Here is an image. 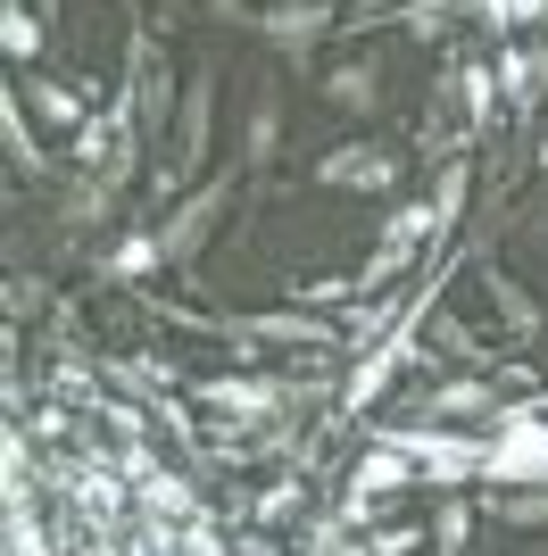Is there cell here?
<instances>
[{"label":"cell","mask_w":548,"mask_h":556,"mask_svg":"<svg viewBox=\"0 0 548 556\" xmlns=\"http://www.w3.org/2000/svg\"><path fill=\"white\" fill-rule=\"evenodd\" d=\"M490 300H499V316H507V325H515V332H540V307H532L524 291H515V282H499Z\"/></svg>","instance_id":"cell-23"},{"label":"cell","mask_w":548,"mask_h":556,"mask_svg":"<svg viewBox=\"0 0 548 556\" xmlns=\"http://www.w3.org/2000/svg\"><path fill=\"white\" fill-rule=\"evenodd\" d=\"M449 17H457V0H408V9H399L408 34H449Z\"/></svg>","instance_id":"cell-22"},{"label":"cell","mask_w":548,"mask_h":556,"mask_svg":"<svg viewBox=\"0 0 548 556\" xmlns=\"http://www.w3.org/2000/svg\"><path fill=\"white\" fill-rule=\"evenodd\" d=\"M474 498H440V507H433V523H424V532H433V548L440 556H465V548H474Z\"/></svg>","instance_id":"cell-14"},{"label":"cell","mask_w":548,"mask_h":556,"mask_svg":"<svg viewBox=\"0 0 548 556\" xmlns=\"http://www.w3.org/2000/svg\"><path fill=\"white\" fill-rule=\"evenodd\" d=\"M274 141H283V100H274V92H258L250 134H241V159H250V166H266V159H274Z\"/></svg>","instance_id":"cell-17"},{"label":"cell","mask_w":548,"mask_h":556,"mask_svg":"<svg viewBox=\"0 0 548 556\" xmlns=\"http://www.w3.org/2000/svg\"><path fill=\"white\" fill-rule=\"evenodd\" d=\"M208 125H216V67H200L191 84H183V125H175V159L150 175V191L159 200H175V184H191V166L208 159Z\"/></svg>","instance_id":"cell-3"},{"label":"cell","mask_w":548,"mask_h":556,"mask_svg":"<svg viewBox=\"0 0 548 556\" xmlns=\"http://www.w3.org/2000/svg\"><path fill=\"white\" fill-rule=\"evenodd\" d=\"M308 175H316V184H341V191H390L399 184V159L374 150V141H341V150H324Z\"/></svg>","instance_id":"cell-7"},{"label":"cell","mask_w":548,"mask_h":556,"mask_svg":"<svg viewBox=\"0 0 548 556\" xmlns=\"http://www.w3.org/2000/svg\"><path fill=\"white\" fill-rule=\"evenodd\" d=\"M200 9H208L216 25H258V17H250V0H200Z\"/></svg>","instance_id":"cell-27"},{"label":"cell","mask_w":548,"mask_h":556,"mask_svg":"<svg viewBox=\"0 0 548 556\" xmlns=\"http://www.w3.org/2000/svg\"><path fill=\"white\" fill-rule=\"evenodd\" d=\"M125 92H134L141 134H159V125H166V100H175V75L159 67V42H150V34L134 42V84H125Z\"/></svg>","instance_id":"cell-8"},{"label":"cell","mask_w":548,"mask_h":556,"mask_svg":"<svg viewBox=\"0 0 548 556\" xmlns=\"http://www.w3.org/2000/svg\"><path fill=\"white\" fill-rule=\"evenodd\" d=\"M159 257H166L159 232H125V241H116V257H109V275H116V282H141L150 266H159Z\"/></svg>","instance_id":"cell-18"},{"label":"cell","mask_w":548,"mask_h":556,"mask_svg":"<svg viewBox=\"0 0 548 556\" xmlns=\"http://www.w3.org/2000/svg\"><path fill=\"white\" fill-rule=\"evenodd\" d=\"M465 191H474V166H465V159H449V166H440V191H433V216H440V232H449L457 216H465Z\"/></svg>","instance_id":"cell-19"},{"label":"cell","mask_w":548,"mask_h":556,"mask_svg":"<svg viewBox=\"0 0 548 556\" xmlns=\"http://www.w3.org/2000/svg\"><path fill=\"white\" fill-rule=\"evenodd\" d=\"M540 556H548V548H540Z\"/></svg>","instance_id":"cell-31"},{"label":"cell","mask_w":548,"mask_h":556,"mask_svg":"<svg viewBox=\"0 0 548 556\" xmlns=\"http://www.w3.org/2000/svg\"><path fill=\"white\" fill-rule=\"evenodd\" d=\"M258 34H266L291 67H308L324 34H341V0H274V9H258Z\"/></svg>","instance_id":"cell-4"},{"label":"cell","mask_w":548,"mask_h":556,"mask_svg":"<svg viewBox=\"0 0 548 556\" xmlns=\"http://www.w3.org/2000/svg\"><path fill=\"white\" fill-rule=\"evenodd\" d=\"M225 200H233V184L216 175V184H200V191H191V200H183V208H175V216L159 225V241H166V257H175V266H191V257L208 250V232H216Z\"/></svg>","instance_id":"cell-6"},{"label":"cell","mask_w":548,"mask_h":556,"mask_svg":"<svg viewBox=\"0 0 548 556\" xmlns=\"http://www.w3.org/2000/svg\"><path fill=\"white\" fill-rule=\"evenodd\" d=\"M399 490H424V473H415V457H399V448H374V457L349 473V498H341V523H374V515L399 498Z\"/></svg>","instance_id":"cell-5"},{"label":"cell","mask_w":548,"mask_h":556,"mask_svg":"<svg viewBox=\"0 0 548 556\" xmlns=\"http://www.w3.org/2000/svg\"><path fill=\"white\" fill-rule=\"evenodd\" d=\"M433 416H490V382H440Z\"/></svg>","instance_id":"cell-21"},{"label":"cell","mask_w":548,"mask_h":556,"mask_svg":"<svg viewBox=\"0 0 548 556\" xmlns=\"http://www.w3.org/2000/svg\"><path fill=\"white\" fill-rule=\"evenodd\" d=\"M424 540H433V532H408V523H399V532H374V540H365L358 556H415Z\"/></svg>","instance_id":"cell-24"},{"label":"cell","mask_w":548,"mask_h":556,"mask_svg":"<svg viewBox=\"0 0 548 556\" xmlns=\"http://www.w3.org/2000/svg\"><path fill=\"white\" fill-rule=\"evenodd\" d=\"M9 159H17V175H34V166H42V150H34V109H25V92H9Z\"/></svg>","instance_id":"cell-20"},{"label":"cell","mask_w":548,"mask_h":556,"mask_svg":"<svg viewBox=\"0 0 548 556\" xmlns=\"http://www.w3.org/2000/svg\"><path fill=\"white\" fill-rule=\"evenodd\" d=\"M208 407H233V416H274V407H283V391H274V382H250V374H216V382H208Z\"/></svg>","instance_id":"cell-13"},{"label":"cell","mask_w":548,"mask_h":556,"mask_svg":"<svg viewBox=\"0 0 548 556\" xmlns=\"http://www.w3.org/2000/svg\"><path fill=\"white\" fill-rule=\"evenodd\" d=\"M141 507L150 515H175V523H191V515H200V498H191V482H183V473H150V482H141Z\"/></svg>","instance_id":"cell-16"},{"label":"cell","mask_w":548,"mask_h":556,"mask_svg":"<svg viewBox=\"0 0 548 556\" xmlns=\"http://www.w3.org/2000/svg\"><path fill=\"white\" fill-rule=\"evenodd\" d=\"M507 17L515 25H548V0H507Z\"/></svg>","instance_id":"cell-28"},{"label":"cell","mask_w":548,"mask_h":556,"mask_svg":"<svg viewBox=\"0 0 548 556\" xmlns=\"http://www.w3.org/2000/svg\"><path fill=\"white\" fill-rule=\"evenodd\" d=\"M266 9H274V0H266Z\"/></svg>","instance_id":"cell-30"},{"label":"cell","mask_w":548,"mask_h":556,"mask_svg":"<svg viewBox=\"0 0 548 556\" xmlns=\"http://www.w3.org/2000/svg\"><path fill=\"white\" fill-rule=\"evenodd\" d=\"M42 34H50V17H34L25 0H9V17H0V42H9V59H17V67H34V59H42Z\"/></svg>","instance_id":"cell-15"},{"label":"cell","mask_w":548,"mask_h":556,"mask_svg":"<svg viewBox=\"0 0 548 556\" xmlns=\"http://www.w3.org/2000/svg\"><path fill=\"white\" fill-rule=\"evenodd\" d=\"M299 507V482H266V498H258V515H266V523H283V515Z\"/></svg>","instance_id":"cell-25"},{"label":"cell","mask_w":548,"mask_h":556,"mask_svg":"<svg viewBox=\"0 0 548 556\" xmlns=\"http://www.w3.org/2000/svg\"><path fill=\"white\" fill-rule=\"evenodd\" d=\"M374 448L415 457L424 490H474L490 473V441L482 432H449V424H374Z\"/></svg>","instance_id":"cell-1"},{"label":"cell","mask_w":548,"mask_h":556,"mask_svg":"<svg viewBox=\"0 0 548 556\" xmlns=\"http://www.w3.org/2000/svg\"><path fill=\"white\" fill-rule=\"evenodd\" d=\"M365 17H399V0H341V25H365Z\"/></svg>","instance_id":"cell-26"},{"label":"cell","mask_w":548,"mask_h":556,"mask_svg":"<svg viewBox=\"0 0 548 556\" xmlns=\"http://www.w3.org/2000/svg\"><path fill=\"white\" fill-rule=\"evenodd\" d=\"M482 482H499V490L548 482V407H540V399L490 416V473H482Z\"/></svg>","instance_id":"cell-2"},{"label":"cell","mask_w":548,"mask_h":556,"mask_svg":"<svg viewBox=\"0 0 548 556\" xmlns=\"http://www.w3.org/2000/svg\"><path fill=\"white\" fill-rule=\"evenodd\" d=\"M540 166H548V141H540Z\"/></svg>","instance_id":"cell-29"},{"label":"cell","mask_w":548,"mask_h":556,"mask_svg":"<svg viewBox=\"0 0 548 556\" xmlns=\"http://www.w3.org/2000/svg\"><path fill=\"white\" fill-rule=\"evenodd\" d=\"M17 92H25V109L42 116V125H67V134H84V125H91V109L67 92V84H50V75H25Z\"/></svg>","instance_id":"cell-12"},{"label":"cell","mask_w":548,"mask_h":556,"mask_svg":"<svg viewBox=\"0 0 548 556\" xmlns=\"http://www.w3.org/2000/svg\"><path fill=\"white\" fill-rule=\"evenodd\" d=\"M316 92L333 100L341 116H374V100H383V67H374V59H341V67L324 75Z\"/></svg>","instance_id":"cell-9"},{"label":"cell","mask_w":548,"mask_h":556,"mask_svg":"<svg viewBox=\"0 0 548 556\" xmlns=\"http://www.w3.org/2000/svg\"><path fill=\"white\" fill-rule=\"evenodd\" d=\"M490 523H507V532H548V490L540 482H515V490H482L474 498Z\"/></svg>","instance_id":"cell-10"},{"label":"cell","mask_w":548,"mask_h":556,"mask_svg":"<svg viewBox=\"0 0 548 556\" xmlns=\"http://www.w3.org/2000/svg\"><path fill=\"white\" fill-rule=\"evenodd\" d=\"M233 341H274V349H333V325H316V316H250V325H233Z\"/></svg>","instance_id":"cell-11"}]
</instances>
